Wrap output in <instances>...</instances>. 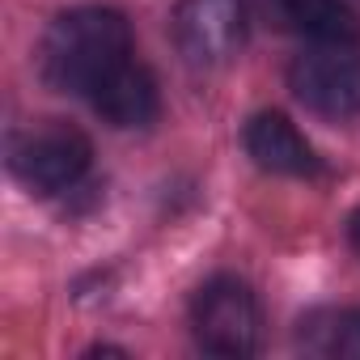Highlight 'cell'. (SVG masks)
<instances>
[{"mask_svg": "<svg viewBox=\"0 0 360 360\" xmlns=\"http://www.w3.org/2000/svg\"><path fill=\"white\" fill-rule=\"evenodd\" d=\"M89 157H94V148H89L85 131H77L68 123L30 127L9 148L13 174L22 178L34 195H56V191L72 187L77 178L89 169Z\"/></svg>", "mask_w": 360, "mask_h": 360, "instance_id": "obj_3", "label": "cell"}, {"mask_svg": "<svg viewBox=\"0 0 360 360\" xmlns=\"http://www.w3.org/2000/svg\"><path fill=\"white\" fill-rule=\"evenodd\" d=\"M335 352L360 360V309H347V314L335 322Z\"/></svg>", "mask_w": 360, "mask_h": 360, "instance_id": "obj_9", "label": "cell"}, {"mask_svg": "<svg viewBox=\"0 0 360 360\" xmlns=\"http://www.w3.org/2000/svg\"><path fill=\"white\" fill-rule=\"evenodd\" d=\"M191 326H195V339H200L204 352H212V356H250L259 347L263 314H259L255 292L242 280L221 276V280H212L195 292Z\"/></svg>", "mask_w": 360, "mask_h": 360, "instance_id": "obj_4", "label": "cell"}, {"mask_svg": "<svg viewBox=\"0 0 360 360\" xmlns=\"http://www.w3.org/2000/svg\"><path fill=\"white\" fill-rule=\"evenodd\" d=\"M174 43L178 56L200 72L229 68L246 43V5L242 0H183L174 9Z\"/></svg>", "mask_w": 360, "mask_h": 360, "instance_id": "obj_2", "label": "cell"}, {"mask_svg": "<svg viewBox=\"0 0 360 360\" xmlns=\"http://www.w3.org/2000/svg\"><path fill=\"white\" fill-rule=\"evenodd\" d=\"M276 13L292 34L318 47H352L360 39V22L343 0H276Z\"/></svg>", "mask_w": 360, "mask_h": 360, "instance_id": "obj_8", "label": "cell"}, {"mask_svg": "<svg viewBox=\"0 0 360 360\" xmlns=\"http://www.w3.org/2000/svg\"><path fill=\"white\" fill-rule=\"evenodd\" d=\"M123 60H131V26L119 9L102 5L60 13L39 47V72L60 94H89Z\"/></svg>", "mask_w": 360, "mask_h": 360, "instance_id": "obj_1", "label": "cell"}, {"mask_svg": "<svg viewBox=\"0 0 360 360\" xmlns=\"http://www.w3.org/2000/svg\"><path fill=\"white\" fill-rule=\"evenodd\" d=\"M347 242H352V250L360 255V208L352 212V221H347Z\"/></svg>", "mask_w": 360, "mask_h": 360, "instance_id": "obj_10", "label": "cell"}, {"mask_svg": "<svg viewBox=\"0 0 360 360\" xmlns=\"http://www.w3.org/2000/svg\"><path fill=\"white\" fill-rule=\"evenodd\" d=\"M246 153L255 157L259 169L267 174H288V178H309L318 174V157L309 148V140L292 127L288 115L280 110H263L246 123Z\"/></svg>", "mask_w": 360, "mask_h": 360, "instance_id": "obj_7", "label": "cell"}, {"mask_svg": "<svg viewBox=\"0 0 360 360\" xmlns=\"http://www.w3.org/2000/svg\"><path fill=\"white\" fill-rule=\"evenodd\" d=\"M288 89L301 106L322 119H356L360 115V60L343 47H326L301 56L288 68Z\"/></svg>", "mask_w": 360, "mask_h": 360, "instance_id": "obj_5", "label": "cell"}, {"mask_svg": "<svg viewBox=\"0 0 360 360\" xmlns=\"http://www.w3.org/2000/svg\"><path fill=\"white\" fill-rule=\"evenodd\" d=\"M94 110L110 123V127H144L157 119L161 98H157V81L144 64L123 60L119 68H110L94 89H89Z\"/></svg>", "mask_w": 360, "mask_h": 360, "instance_id": "obj_6", "label": "cell"}]
</instances>
